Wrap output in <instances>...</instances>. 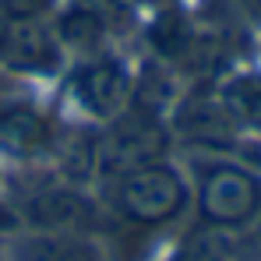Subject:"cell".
<instances>
[{
	"instance_id": "1",
	"label": "cell",
	"mask_w": 261,
	"mask_h": 261,
	"mask_svg": "<svg viewBox=\"0 0 261 261\" xmlns=\"http://www.w3.org/2000/svg\"><path fill=\"white\" fill-rule=\"evenodd\" d=\"M187 205V184L166 163H148L130 173L117 176L113 184V208L117 216L138 226V229H155L173 222Z\"/></svg>"
},
{
	"instance_id": "2",
	"label": "cell",
	"mask_w": 261,
	"mask_h": 261,
	"mask_svg": "<svg viewBox=\"0 0 261 261\" xmlns=\"http://www.w3.org/2000/svg\"><path fill=\"white\" fill-rule=\"evenodd\" d=\"M261 212V176L237 163L198 170V216L216 229H240Z\"/></svg>"
},
{
	"instance_id": "3",
	"label": "cell",
	"mask_w": 261,
	"mask_h": 261,
	"mask_svg": "<svg viewBox=\"0 0 261 261\" xmlns=\"http://www.w3.org/2000/svg\"><path fill=\"white\" fill-rule=\"evenodd\" d=\"M166 127L159 124V117L145 113V110H130L124 117H117V124L102 134L99 141V170L106 176H124L138 166L159 163V155L166 152Z\"/></svg>"
},
{
	"instance_id": "4",
	"label": "cell",
	"mask_w": 261,
	"mask_h": 261,
	"mask_svg": "<svg viewBox=\"0 0 261 261\" xmlns=\"http://www.w3.org/2000/svg\"><path fill=\"white\" fill-rule=\"evenodd\" d=\"M71 92L78 106L88 110L92 117H117L127 106L134 82L120 60L99 57V60H88L85 67H78V74L71 78Z\"/></svg>"
},
{
	"instance_id": "5",
	"label": "cell",
	"mask_w": 261,
	"mask_h": 261,
	"mask_svg": "<svg viewBox=\"0 0 261 261\" xmlns=\"http://www.w3.org/2000/svg\"><path fill=\"white\" fill-rule=\"evenodd\" d=\"M0 145L14 155H39L53 145V124L29 102L0 106Z\"/></svg>"
},
{
	"instance_id": "6",
	"label": "cell",
	"mask_w": 261,
	"mask_h": 261,
	"mask_svg": "<svg viewBox=\"0 0 261 261\" xmlns=\"http://www.w3.org/2000/svg\"><path fill=\"white\" fill-rule=\"evenodd\" d=\"M57 60H60V49H57L53 36L46 29H39L36 21L7 25L0 64L18 67V71H53Z\"/></svg>"
},
{
	"instance_id": "7",
	"label": "cell",
	"mask_w": 261,
	"mask_h": 261,
	"mask_svg": "<svg viewBox=\"0 0 261 261\" xmlns=\"http://www.w3.org/2000/svg\"><path fill=\"white\" fill-rule=\"evenodd\" d=\"M14 261H99V254L88 240L71 237L67 229H46L18 240Z\"/></svg>"
},
{
	"instance_id": "8",
	"label": "cell",
	"mask_w": 261,
	"mask_h": 261,
	"mask_svg": "<svg viewBox=\"0 0 261 261\" xmlns=\"http://www.w3.org/2000/svg\"><path fill=\"white\" fill-rule=\"evenodd\" d=\"M29 219L43 229H71L78 222H85V216L92 212L85 201L71 191H46V194H36L29 205Z\"/></svg>"
},
{
	"instance_id": "9",
	"label": "cell",
	"mask_w": 261,
	"mask_h": 261,
	"mask_svg": "<svg viewBox=\"0 0 261 261\" xmlns=\"http://www.w3.org/2000/svg\"><path fill=\"white\" fill-rule=\"evenodd\" d=\"M222 106L237 124L261 127V74H240L222 92Z\"/></svg>"
},
{
	"instance_id": "10",
	"label": "cell",
	"mask_w": 261,
	"mask_h": 261,
	"mask_svg": "<svg viewBox=\"0 0 261 261\" xmlns=\"http://www.w3.org/2000/svg\"><path fill=\"white\" fill-rule=\"evenodd\" d=\"M60 39L74 49H99L106 39V18H99L95 11L78 4L60 18Z\"/></svg>"
},
{
	"instance_id": "11",
	"label": "cell",
	"mask_w": 261,
	"mask_h": 261,
	"mask_svg": "<svg viewBox=\"0 0 261 261\" xmlns=\"http://www.w3.org/2000/svg\"><path fill=\"white\" fill-rule=\"evenodd\" d=\"M152 43H155V49H159L163 57H170V60L187 57V53L198 46L194 36H191V29H187V21H184L176 11H166V14L152 25Z\"/></svg>"
},
{
	"instance_id": "12",
	"label": "cell",
	"mask_w": 261,
	"mask_h": 261,
	"mask_svg": "<svg viewBox=\"0 0 261 261\" xmlns=\"http://www.w3.org/2000/svg\"><path fill=\"white\" fill-rule=\"evenodd\" d=\"M176 95V85H173V74L159 64H148L141 82H138V106L134 110H145L152 117H159L166 110V102Z\"/></svg>"
},
{
	"instance_id": "13",
	"label": "cell",
	"mask_w": 261,
	"mask_h": 261,
	"mask_svg": "<svg viewBox=\"0 0 261 261\" xmlns=\"http://www.w3.org/2000/svg\"><path fill=\"white\" fill-rule=\"evenodd\" d=\"M53 11V0H0V21L4 25H21L36 21Z\"/></svg>"
},
{
	"instance_id": "14",
	"label": "cell",
	"mask_w": 261,
	"mask_h": 261,
	"mask_svg": "<svg viewBox=\"0 0 261 261\" xmlns=\"http://www.w3.org/2000/svg\"><path fill=\"white\" fill-rule=\"evenodd\" d=\"M212 261H261V244H237Z\"/></svg>"
},
{
	"instance_id": "15",
	"label": "cell",
	"mask_w": 261,
	"mask_h": 261,
	"mask_svg": "<svg viewBox=\"0 0 261 261\" xmlns=\"http://www.w3.org/2000/svg\"><path fill=\"white\" fill-rule=\"evenodd\" d=\"M240 4V11L254 21V25H261V0H237Z\"/></svg>"
},
{
	"instance_id": "16",
	"label": "cell",
	"mask_w": 261,
	"mask_h": 261,
	"mask_svg": "<svg viewBox=\"0 0 261 261\" xmlns=\"http://www.w3.org/2000/svg\"><path fill=\"white\" fill-rule=\"evenodd\" d=\"M141 4H148V7H170L173 0H141Z\"/></svg>"
}]
</instances>
